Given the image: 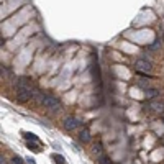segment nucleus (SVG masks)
<instances>
[{"label":"nucleus","instance_id":"nucleus-1","mask_svg":"<svg viewBox=\"0 0 164 164\" xmlns=\"http://www.w3.org/2000/svg\"><path fill=\"white\" fill-rule=\"evenodd\" d=\"M33 90L35 89H31L30 81H28L26 77H22V79H20V82H18V85H17V97H18V100L20 102H26V100H30V99H33Z\"/></svg>","mask_w":164,"mask_h":164},{"label":"nucleus","instance_id":"nucleus-2","mask_svg":"<svg viewBox=\"0 0 164 164\" xmlns=\"http://www.w3.org/2000/svg\"><path fill=\"white\" fill-rule=\"evenodd\" d=\"M135 69L141 74H151L153 66H151V62H148L146 59H138V61L135 62Z\"/></svg>","mask_w":164,"mask_h":164},{"label":"nucleus","instance_id":"nucleus-3","mask_svg":"<svg viewBox=\"0 0 164 164\" xmlns=\"http://www.w3.org/2000/svg\"><path fill=\"white\" fill-rule=\"evenodd\" d=\"M43 105L46 107V109H51V110H56L59 107V99L53 97V95H45V99H43Z\"/></svg>","mask_w":164,"mask_h":164},{"label":"nucleus","instance_id":"nucleus-4","mask_svg":"<svg viewBox=\"0 0 164 164\" xmlns=\"http://www.w3.org/2000/svg\"><path fill=\"white\" fill-rule=\"evenodd\" d=\"M149 110L151 112H154V113H158V115H162L164 113V102L162 100H158V99H154V100H151L149 102Z\"/></svg>","mask_w":164,"mask_h":164},{"label":"nucleus","instance_id":"nucleus-5","mask_svg":"<svg viewBox=\"0 0 164 164\" xmlns=\"http://www.w3.org/2000/svg\"><path fill=\"white\" fill-rule=\"evenodd\" d=\"M81 126V120H77V118H74V117H67L66 120H64V128L66 130H75V128H79Z\"/></svg>","mask_w":164,"mask_h":164},{"label":"nucleus","instance_id":"nucleus-6","mask_svg":"<svg viewBox=\"0 0 164 164\" xmlns=\"http://www.w3.org/2000/svg\"><path fill=\"white\" fill-rule=\"evenodd\" d=\"M92 154H94L97 159H102L103 156H105V153H103V148H102V145H100V143L94 145V148H92Z\"/></svg>","mask_w":164,"mask_h":164},{"label":"nucleus","instance_id":"nucleus-7","mask_svg":"<svg viewBox=\"0 0 164 164\" xmlns=\"http://www.w3.org/2000/svg\"><path fill=\"white\" fill-rule=\"evenodd\" d=\"M79 139H81L82 143H89L90 141V133H89V130H87V128H84L81 133H79Z\"/></svg>","mask_w":164,"mask_h":164},{"label":"nucleus","instance_id":"nucleus-8","mask_svg":"<svg viewBox=\"0 0 164 164\" xmlns=\"http://www.w3.org/2000/svg\"><path fill=\"white\" fill-rule=\"evenodd\" d=\"M145 95H146V99H154L156 95H159V90L158 89H151L149 87V89L145 90Z\"/></svg>","mask_w":164,"mask_h":164},{"label":"nucleus","instance_id":"nucleus-9","mask_svg":"<svg viewBox=\"0 0 164 164\" xmlns=\"http://www.w3.org/2000/svg\"><path fill=\"white\" fill-rule=\"evenodd\" d=\"M53 161L56 164H66V159H64L61 154H53Z\"/></svg>","mask_w":164,"mask_h":164},{"label":"nucleus","instance_id":"nucleus-10","mask_svg":"<svg viewBox=\"0 0 164 164\" xmlns=\"http://www.w3.org/2000/svg\"><path fill=\"white\" fill-rule=\"evenodd\" d=\"M23 136H25V139H28V141H36V143H38V138L35 136L33 133H25Z\"/></svg>","mask_w":164,"mask_h":164},{"label":"nucleus","instance_id":"nucleus-11","mask_svg":"<svg viewBox=\"0 0 164 164\" xmlns=\"http://www.w3.org/2000/svg\"><path fill=\"white\" fill-rule=\"evenodd\" d=\"M159 46H161V39H156L153 45L149 46V49H151V51H156V49H159Z\"/></svg>","mask_w":164,"mask_h":164},{"label":"nucleus","instance_id":"nucleus-12","mask_svg":"<svg viewBox=\"0 0 164 164\" xmlns=\"http://www.w3.org/2000/svg\"><path fill=\"white\" fill-rule=\"evenodd\" d=\"M28 148H30L31 151H39V148H38V145H35V143H28Z\"/></svg>","mask_w":164,"mask_h":164},{"label":"nucleus","instance_id":"nucleus-13","mask_svg":"<svg viewBox=\"0 0 164 164\" xmlns=\"http://www.w3.org/2000/svg\"><path fill=\"white\" fill-rule=\"evenodd\" d=\"M12 162H13V164H23V161H22V158H20V156H15V158L12 159Z\"/></svg>","mask_w":164,"mask_h":164},{"label":"nucleus","instance_id":"nucleus-14","mask_svg":"<svg viewBox=\"0 0 164 164\" xmlns=\"http://www.w3.org/2000/svg\"><path fill=\"white\" fill-rule=\"evenodd\" d=\"M100 164H112V161L109 158H107V156H103V158L100 159Z\"/></svg>","mask_w":164,"mask_h":164},{"label":"nucleus","instance_id":"nucleus-15","mask_svg":"<svg viewBox=\"0 0 164 164\" xmlns=\"http://www.w3.org/2000/svg\"><path fill=\"white\" fill-rule=\"evenodd\" d=\"M26 161H28V162H30V164H36V161H35V159H33V158H30V156H28V158H26Z\"/></svg>","mask_w":164,"mask_h":164}]
</instances>
